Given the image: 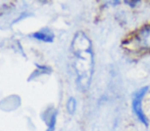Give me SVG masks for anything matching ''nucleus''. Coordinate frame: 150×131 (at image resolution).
Segmentation results:
<instances>
[{
    "instance_id": "3",
    "label": "nucleus",
    "mask_w": 150,
    "mask_h": 131,
    "mask_svg": "<svg viewBox=\"0 0 150 131\" xmlns=\"http://www.w3.org/2000/svg\"><path fill=\"white\" fill-rule=\"evenodd\" d=\"M32 37L35 38V39L39 40V41L43 42H52L54 39V34L51 32L48 29H43L41 31H38L35 32L32 35Z\"/></svg>"
},
{
    "instance_id": "4",
    "label": "nucleus",
    "mask_w": 150,
    "mask_h": 131,
    "mask_svg": "<svg viewBox=\"0 0 150 131\" xmlns=\"http://www.w3.org/2000/svg\"><path fill=\"white\" fill-rule=\"evenodd\" d=\"M67 110L71 115H74L77 110V100L75 98H69L67 101Z\"/></svg>"
},
{
    "instance_id": "1",
    "label": "nucleus",
    "mask_w": 150,
    "mask_h": 131,
    "mask_svg": "<svg viewBox=\"0 0 150 131\" xmlns=\"http://www.w3.org/2000/svg\"><path fill=\"white\" fill-rule=\"evenodd\" d=\"M149 91V86H142L134 91L132 94V99H131V109L132 113L137 119V121L143 125L144 127L149 126V119L146 116V113L144 111L143 107V101L144 98Z\"/></svg>"
},
{
    "instance_id": "5",
    "label": "nucleus",
    "mask_w": 150,
    "mask_h": 131,
    "mask_svg": "<svg viewBox=\"0 0 150 131\" xmlns=\"http://www.w3.org/2000/svg\"><path fill=\"white\" fill-rule=\"evenodd\" d=\"M55 123H56V112L52 115V117L50 118L49 126H48L47 131H53L54 129H55Z\"/></svg>"
},
{
    "instance_id": "2",
    "label": "nucleus",
    "mask_w": 150,
    "mask_h": 131,
    "mask_svg": "<svg viewBox=\"0 0 150 131\" xmlns=\"http://www.w3.org/2000/svg\"><path fill=\"white\" fill-rule=\"evenodd\" d=\"M136 41L141 45L142 50H150V27L143 29L138 33L136 37Z\"/></svg>"
}]
</instances>
